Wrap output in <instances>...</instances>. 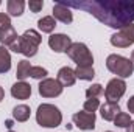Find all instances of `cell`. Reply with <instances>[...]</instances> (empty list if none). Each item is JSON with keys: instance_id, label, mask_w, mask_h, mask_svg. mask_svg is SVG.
<instances>
[{"instance_id": "6da1fadb", "label": "cell", "mask_w": 134, "mask_h": 132, "mask_svg": "<svg viewBox=\"0 0 134 132\" xmlns=\"http://www.w3.org/2000/svg\"><path fill=\"white\" fill-rule=\"evenodd\" d=\"M66 5L92 14L111 28L122 30L134 22V0H83L69 2Z\"/></svg>"}, {"instance_id": "7a4b0ae2", "label": "cell", "mask_w": 134, "mask_h": 132, "mask_svg": "<svg viewBox=\"0 0 134 132\" xmlns=\"http://www.w3.org/2000/svg\"><path fill=\"white\" fill-rule=\"evenodd\" d=\"M36 121L42 128H58L63 121V113L56 106L44 103L36 110Z\"/></svg>"}, {"instance_id": "3957f363", "label": "cell", "mask_w": 134, "mask_h": 132, "mask_svg": "<svg viewBox=\"0 0 134 132\" xmlns=\"http://www.w3.org/2000/svg\"><path fill=\"white\" fill-rule=\"evenodd\" d=\"M106 67L111 73L117 75L119 78H130L134 71V65L131 59L120 56V55H109L106 59Z\"/></svg>"}, {"instance_id": "277c9868", "label": "cell", "mask_w": 134, "mask_h": 132, "mask_svg": "<svg viewBox=\"0 0 134 132\" xmlns=\"http://www.w3.org/2000/svg\"><path fill=\"white\" fill-rule=\"evenodd\" d=\"M67 55L78 67H92L94 64V56L87 45L83 42H73L67 50Z\"/></svg>"}, {"instance_id": "5b68a950", "label": "cell", "mask_w": 134, "mask_h": 132, "mask_svg": "<svg viewBox=\"0 0 134 132\" xmlns=\"http://www.w3.org/2000/svg\"><path fill=\"white\" fill-rule=\"evenodd\" d=\"M41 40H42V37L36 30H27L20 36V53L25 55L27 58H33L37 53Z\"/></svg>"}, {"instance_id": "8992f818", "label": "cell", "mask_w": 134, "mask_h": 132, "mask_svg": "<svg viewBox=\"0 0 134 132\" xmlns=\"http://www.w3.org/2000/svg\"><path fill=\"white\" fill-rule=\"evenodd\" d=\"M125 92L126 82L122 78H112L104 89V98L108 103H119V99L125 95Z\"/></svg>"}, {"instance_id": "52a82bcc", "label": "cell", "mask_w": 134, "mask_h": 132, "mask_svg": "<svg viewBox=\"0 0 134 132\" xmlns=\"http://www.w3.org/2000/svg\"><path fill=\"white\" fill-rule=\"evenodd\" d=\"M111 44L114 47L119 48H128L130 45L134 44V23L123 27L122 30H119L117 33H114L111 36Z\"/></svg>"}, {"instance_id": "ba28073f", "label": "cell", "mask_w": 134, "mask_h": 132, "mask_svg": "<svg viewBox=\"0 0 134 132\" xmlns=\"http://www.w3.org/2000/svg\"><path fill=\"white\" fill-rule=\"evenodd\" d=\"M63 86L59 84L58 79L53 78H45L39 82V95L44 98H55L63 93Z\"/></svg>"}, {"instance_id": "9c48e42d", "label": "cell", "mask_w": 134, "mask_h": 132, "mask_svg": "<svg viewBox=\"0 0 134 132\" xmlns=\"http://www.w3.org/2000/svg\"><path fill=\"white\" fill-rule=\"evenodd\" d=\"M72 120L76 124V128L81 131H94L95 129V113L94 112L80 110V112L73 113Z\"/></svg>"}, {"instance_id": "30bf717a", "label": "cell", "mask_w": 134, "mask_h": 132, "mask_svg": "<svg viewBox=\"0 0 134 132\" xmlns=\"http://www.w3.org/2000/svg\"><path fill=\"white\" fill-rule=\"evenodd\" d=\"M72 44H73L72 39L67 34H63V33L52 34L48 37V47L56 53H67V50L70 48Z\"/></svg>"}, {"instance_id": "8fae6325", "label": "cell", "mask_w": 134, "mask_h": 132, "mask_svg": "<svg viewBox=\"0 0 134 132\" xmlns=\"http://www.w3.org/2000/svg\"><path fill=\"white\" fill-rule=\"evenodd\" d=\"M53 19L59 20L63 23H70L73 20V16L66 3H56V5H53Z\"/></svg>"}, {"instance_id": "7c38bea8", "label": "cell", "mask_w": 134, "mask_h": 132, "mask_svg": "<svg viewBox=\"0 0 134 132\" xmlns=\"http://www.w3.org/2000/svg\"><path fill=\"white\" fill-rule=\"evenodd\" d=\"M11 95L17 99H27L31 95V86L25 81H17L11 87Z\"/></svg>"}, {"instance_id": "4fadbf2b", "label": "cell", "mask_w": 134, "mask_h": 132, "mask_svg": "<svg viewBox=\"0 0 134 132\" xmlns=\"http://www.w3.org/2000/svg\"><path fill=\"white\" fill-rule=\"evenodd\" d=\"M56 79L59 81V84H61L63 87H70V86H73L75 81H76L75 70L70 68V67H63V68H59Z\"/></svg>"}, {"instance_id": "5bb4252c", "label": "cell", "mask_w": 134, "mask_h": 132, "mask_svg": "<svg viewBox=\"0 0 134 132\" xmlns=\"http://www.w3.org/2000/svg\"><path fill=\"white\" fill-rule=\"evenodd\" d=\"M120 112H122V110H120L119 103H108V101H106V103L100 107L101 117H103V120H106V121H114V118H115Z\"/></svg>"}, {"instance_id": "9a60e30c", "label": "cell", "mask_w": 134, "mask_h": 132, "mask_svg": "<svg viewBox=\"0 0 134 132\" xmlns=\"http://www.w3.org/2000/svg\"><path fill=\"white\" fill-rule=\"evenodd\" d=\"M17 37H19V36H17V33H16V30L13 28V25L5 27V28H2V30H0V42H2V45L9 47V45H11Z\"/></svg>"}, {"instance_id": "2e32d148", "label": "cell", "mask_w": 134, "mask_h": 132, "mask_svg": "<svg viewBox=\"0 0 134 132\" xmlns=\"http://www.w3.org/2000/svg\"><path fill=\"white\" fill-rule=\"evenodd\" d=\"M25 9V2L24 0H8L6 2V11L13 17H19L24 14Z\"/></svg>"}, {"instance_id": "e0dca14e", "label": "cell", "mask_w": 134, "mask_h": 132, "mask_svg": "<svg viewBox=\"0 0 134 132\" xmlns=\"http://www.w3.org/2000/svg\"><path fill=\"white\" fill-rule=\"evenodd\" d=\"M30 113H31V110H30V107L27 104H19V106H16L13 109V118L16 121H20V123L27 121L30 118Z\"/></svg>"}, {"instance_id": "ac0fdd59", "label": "cell", "mask_w": 134, "mask_h": 132, "mask_svg": "<svg viewBox=\"0 0 134 132\" xmlns=\"http://www.w3.org/2000/svg\"><path fill=\"white\" fill-rule=\"evenodd\" d=\"M37 27L42 33H52L56 27V20L53 19V16H45L37 20Z\"/></svg>"}, {"instance_id": "d6986e66", "label": "cell", "mask_w": 134, "mask_h": 132, "mask_svg": "<svg viewBox=\"0 0 134 132\" xmlns=\"http://www.w3.org/2000/svg\"><path fill=\"white\" fill-rule=\"evenodd\" d=\"M11 68V55L9 51L0 45V73H6Z\"/></svg>"}, {"instance_id": "ffe728a7", "label": "cell", "mask_w": 134, "mask_h": 132, "mask_svg": "<svg viewBox=\"0 0 134 132\" xmlns=\"http://www.w3.org/2000/svg\"><path fill=\"white\" fill-rule=\"evenodd\" d=\"M31 64L27 61V59H22V61H19V64H17V70H16V76H17V79L19 81H24L25 78H28L30 76V70H31Z\"/></svg>"}, {"instance_id": "44dd1931", "label": "cell", "mask_w": 134, "mask_h": 132, "mask_svg": "<svg viewBox=\"0 0 134 132\" xmlns=\"http://www.w3.org/2000/svg\"><path fill=\"white\" fill-rule=\"evenodd\" d=\"M75 75H76L78 79L92 81L94 76H95V71H94V67H76L75 68Z\"/></svg>"}, {"instance_id": "7402d4cb", "label": "cell", "mask_w": 134, "mask_h": 132, "mask_svg": "<svg viewBox=\"0 0 134 132\" xmlns=\"http://www.w3.org/2000/svg\"><path fill=\"white\" fill-rule=\"evenodd\" d=\"M131 117H130V113H126V112H120L115 118H114V124L117 126V128H123V129H126L130 124H131Z\"/></svg>"}, {"instance_id": "603a6c76", "label": "cell", "mask_w": 134, "mask_h": 132, "mask_svg": "<svg viewBox=\"0 0 134 132\" xmlns=\"http://www.w3.org/2000/svg\"><path fill=\"white\" fill-rule=\"evenodd\" d=\"M104 93V90H103V86L101 84H92L87 90H86V97L87 98H98Z\"/></svg>"}, {"instance_id": "cb8c5ba5", "label": "cell", "mask_w": 134, "mask_h": 132, "mask_svg": "<svg viewBox=\"0 0 134 132\" xmlns=\"http://www.w3.org/2000/svg\"><path fill=\"white\" fill-rule=\"evenodd\" d=\"M47 75H48V71H47V68H44V67L41 65H36V67H31V70H30V76L34 78V79H45L47 78Z\"/></svg>"}, {"instance_id": "d4e9b609", "label": "cell", "mask_w": 134, "mask_h": 132, "mask_svg": "<svg viewBox=\"0 0 134 132\" xmlns=\"http://www.w3.org/2000/svg\"><path fill=\"white\" fill-rule=\"evenodd\" d=\"M98 107H100V99L98 98H87L84 101V104H83V109L86 112H94L95 113V110Z\"/></svg>"}, {"instance_id": "484cf974", "label": "cell", "mask_w": 134, "mask_h": 132, "mask_svg": "<svg viewBox=\"0 0 134 132\" xmlns=\"http://www.w3.org/2000/svg\"><path fill=\"white\" fill-rule=\"evenodd\" d=\"M28 6L33 13H39L42 8H44V2L42 0H30L28 2Z\"/></svg>"}, {"instance_id": "4316f807", "label": "cell", "mask_w": 134, "mask_h": 132, "mask_svg": "<svg viewBox=\"0 0 134 132\" xmlns=\"http://www.w3.org/2000/svg\"><path fill=\"white\" fill-rule=\"evenodd\" d=\"M9 25H11V19H9V16L5 14V13H0V30L5 28V27H9Z\"/></svg>"}, {"instance_id": "83f0119b", "label": "cell", "mask_w": 134, "mask_h": 132, "mask_svg": "<svg viewBox=\"0 0 134 132\" xmlns=\"http://www.w3.org/2000/svg\"><path fill=\"white\" fill-rule=\"evenodd\" d=\"M8 48H9L11 51H14V53H20V36H19V37H17V39L8 47Z\"/></svg>"}, {"instance_id": "f1b7e54d", "label": "cell", "mask_w": 134, "mask_h": 132, "mask_svg": "<svg viewBox=\"0 0 134 132\" xmlns=\"http://www.w3.org/2000/svg\"><path fill=\"white\" fill-rule=\"evenodd\" d=\"M128 110H130L131 113H134V95L128 99Z\"/></svg>"}, {"instance_id": "f546056e", "label": "cell", "mask_w": 134, "mask_h": 132, "mask_svg": "<svg viewBox=\"0 0 134 132\" xmlns=\"http://www.w3.org/2000/svg\"><path fill=\"white\" fill-rule=\"evenodd\" d=\"M126 132H134V121H131V124L126 128Z\"/></svg>"}, {"instance_id": "4dcf8cb0", "label": "cell", "mask_w": 134, "mask_h": 132, "mask_svg": "<svg viewBox=\"0 0 134 132\" xmlns=\"http://www.w3.org/2000/svg\"><path fill=\"white\" fill-rule=\"evenodd\" d=\"M3 98H5V90L0 87V103H2V99H3Z\"/></svg>"}, {"instance_id": "1f68e13d", "label": "cell", "mask_w": 134, "mask_h": 132, "mask_svg": "<svg viewBox=\"0 0 134 132\" xmlns=\"http://www.w3.org/2000/svg\"><path fill=\"white\" fill-rule=\"evenodd\" d=\"M131 62H133V65H134V50H133V53H131Z\"/></svg>"}, {"instance_id": "d6a6232c", "label": "cell", "mask_w": 134, "mask_h": 132, "mask_svg": "<svg viewBox=\"0 0 134 132\" xmlns=\"http://www.w3.org/2000/svg\"><path fill=\"white\" fill-rule=\"evenodd\" d=\"M8 132H14V131H8Z\"/></svg>"}, {"instance_id": "836d02e7", "label": "cell", "mask_w": 134, "mask_h": 132, "mask_svg": "<svg viewBox=\"0 0 134 132\" xmlns=\"http://www.w3.org/2000/svg\"><path fill=\"white\" fill-rule=\"evenodd\" d=\"M106 132H112V131H106Z\"/></svg>"}, {"instance_id": "e575fe53", "label": "cell", "mask_w": 134, "mask_h": 132, "mask_svg": "<svg viewBox=\"0 0 134 132\" xmlns=\"http://www.w3.org/2000/svg\"><path fill=\"white\" fill-rule=\"evenodd\" d=\"M0 5H2V3H0Z\"/></svg>"}]
</instances>
